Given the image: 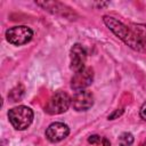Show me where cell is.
<instances>
[{"instance_id":"cell-12","label":"cell","mask_w":146,"mask_h":146,"mask_svg":"<svg viewBox=\"0 0 146 146\" xmlns=\"http://www.w3.org/2000/svg\"><path fill=\"white\" fill-rule=\"evenodd\" d=\"M88 143L92 144V145H99L102 143V137L98 136V135H91L88 138Z\"/></svg>"},{"instance_id":"cell-1","label":"cell","mask_w":146,"mask_h":146,"mask_svg":"<svg viewBox=\"0 0 146 146\" xmlns=\"http://www.w3.org/2000/svg\"><path fill=\"white\" fill-rule=\"evenodd\" d=\"M103 21H104L105 25L130 48H132L135 50H143L144 43H141L139 41V39L135 35V33L130 30V27H128L122 22L117 21L116 18H114L112 16H104Z\"/></svg>"},{"instance_id":"cell-4","label":"cell","mask_w":146,"mask_h":146,"mask_svg":"<svg viewBox=\"0 0 146 146\" xmlns=\"http://www.w3.org/2000/svg\"><path fill=\"white\" fill-rule=\"evenodd\" d=\"M33 36V31L25 25L13 26L6 31V39L9 43L14 46H22L31 41Z\"/></svg>"},{"instance_id":"cell-2","label":"cell","mask_w":146,"mask_h":146,"mask_svg":"<svg viewBox=\"0 0 146 146\" xmlns=\"http://www.w3.org/2000/svg\"><path fill=\"white\" fill-rule=\"evenodd\" d=\"M8 119L16 130H25L33 121V111L27 106L19 105L9 110Z\"/></svg>"},{"instance_id":"cell-3","label":"cell","mask_w":146,"mask_h":146,"mask_svg":"<svg viewBox=\"0 0 146 146\" xmlns=\"http://www.w3.org/2000/svg\"><path fill=\"white\" fill-rule=\"evenodd\" d=\"M71 105L70 96L64 91H57L48 100L44 111L50 115H57L66 112Z\"/></svg>"},{"instance_id":"cell-15","label":"cell","mask_w":146,"mask_h":146,"mask_svg":"<svg viewBox=\"0 0 146 146\" xmlns=\"http://www.w3.org/2000/svg\"><path fill=\"white\" fill-rule=\"evenodd\" d=\"M102 144H103V146H111V143L107 138H102Z\"/></svg>"},{"instance_id":"cell-5","label":"cell","mask_w":146,"mask_h":146,"mask_svg":"<svg viewBox=\"0 0 146 146\" xmlns=\"http://www.w3.org/2000/svg\"><path fill=\"white\" fill-rule=\"evenodd\" d=\"M94 81V70L91 67H84L83 70L74 73L71 79V88L74 90H83L90 86Z\"/></svg>"},{"instance_id":"cell-11","label":"cell","mask_w":146,"mask_h":146,"mask_svg":"<svg viewBox=\"0 0 146 146\" xmlns=\"http://www.w3.org/2000/svg\"><path fill=\"white\" fill-rule=\"evenodd\" d=\"M133 143V136L130 132H122L119 137L120 146H131Z\"/></svg>"},{"instance_id":"cell-7","label":"cell","mask_w":146,"mask_h":146,"mask_svg":"<svg viewBox=\"0 0 146 146\" xmlns=\"http://www.w3.org/2000/svg\"><path fill=\"white\" fill-rule=\"evenodd\" d=\"M70 57H71V70L74 71L75 73L83 70L86 66V59H87V51L86 49L80 44V43H75L72 48H71V52H70Z\"/></svg>"},{"instance_id":"cell-10","label":"cell","mask_w":146,"mask_h":146,"mask_svg":"<svg viewBox=\"0 0 146 146\" xmlns=\"http://www.w3.org/2000/svg\"><path fill=\"white\" fill-rule=\"evenodd\" d=\"M23 95H24V87L22 84H19L9 91L8 98L10 99V102H18L22 99Z\"/></svg>"},{"instance_id":"cell-13","label":"cell","mask_w":146,"mask_h":146,"mask_svg":"<svg viewBox=\"0 0 146 146\" xmlns=\"http://www.w3.org/2000/svg\"><path fill=\"white\" fill-rule=\"evenodd\" d=\"M122 114H123V108H117V110H115L113 113H111L108 115V120H115L119 116H121Z\"/></svg>"},{"instance_id":"cell-9","label":"cell","mask_w":146,"mask_h":146,"mask_svg":"<svg viewBox=\"0 0 146 146\" xmlns=\"http://www.w3.org/2000/svg\"><path fill=\"white\" fill-rule=\"evenodd\" d=\"M130 30L139 39V41L146 44V24H131Z\"/></svg>"},{"instance_id":"cell-16","label":"cell","mask_w":146,"mask_h":146,"mask_svg":"<svg viewBox=\"0 0 146 146\" xmlns=\"http://www.w3.org/2000/svg\"><path fill=\"white\" fill-rule=\"evenodd\" d=\"M140 146H143V145H140Z\"/></svg>"},{"instance_id":"cell-8","label":"cell","mask_w":146,"mask_h":146,"mask_svg":"<svg viewBox=\"0 0 146 146\" xmlns=\"http://www.w3.org/2000/svg\"><path fill=\"white\" fill-rule=\"evenodd\" d=\"M72 107L78 111H88L94 105V95L87 90H79L71 99Z\"/></svg>"},{"instance_id":"cell-6","label":"cell","mask_w":146,"mask_h":146,"mask_svg":"<svg viewBox=\"0 0 146 146\" xmlns=\"http://www.w3.org/2000/svg\"><path fill=\"white\" fill-rule=\"evenodd\" d=\"M70 133V128L63 122H54L46 130V138L51 143H58L65 139Z\"/></svg>"},{"instance_id":"cell-14","label":"cell","mask_w":146,"mask_h":146,"mask_svg":"<svg viewBox=\"0 0 146 146\" xmlns=\"http://www.w3.org/2000/svg\"><path fill=\"white\" fill-rule=\"evenodd\" d=\"M139 114H140V117H141L143 120H145V121H146V102H145V103L141 105Z\"/></svg>"}]
</instances>
